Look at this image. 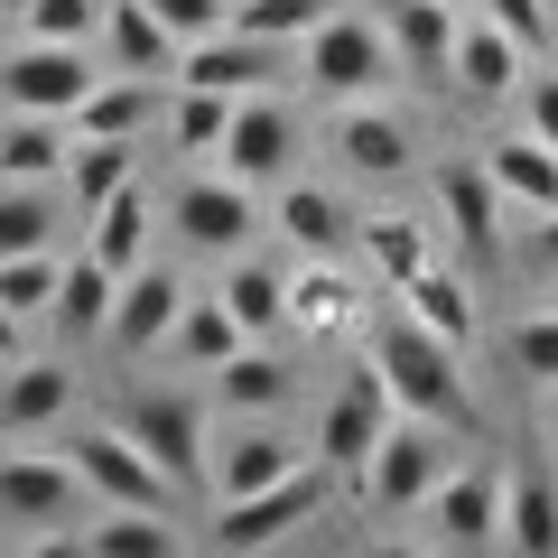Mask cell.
Segmentation results:
<instances>
[{
    "mask_svg": "<svg viewBox=\"0 0 558 558\" xmlns=\"http://www.w3.org/2000/svg\"><path fill=\"white\" fill-rule=\"evenodd\" d=\"M373 363L391 373L400 410L438 418V428H475V391H465V344L428 336V326H418L410 307H391V317H373Z\"/></svg>",
    "mask_w": 558,
    "mask_h": 558,
    "instance_id": "1",
    "label": "cell"
},
{
    "mask_svg": "<svg viewBox=\"0 0 558 558\" xmlns=\"http://www.w3.org/2000/svg\"><path fill=\"white\" fill-rule=\"evenodd\" d=\"M447 428L438 418H418V410H400L391 428H381V447H373V465H363V512H418V502L447 484Z\"/></svg>",
    "mask_w": 558,
    "mask_h": 558,
    "instance_id": "2",
    "label": "cell"
},
{
    "mask_svg": "<svg viewBox=\"0 0 558 558\" xmlns=\"http://www.w3.org/2000/svg\"><path fill=\"white\" fill-rule=\"evenodd\" d=\"M299 75L317 84V94H336V102H363V94H381V84L400 75V47H391V28H381V20L336 10L326 28H307V38H299Z\"/></svg>",
    "mask_w": 558,
    "mask_h": 558,
    "instance_id": "3",
    "label": "cell"
},
{
    "mask_svg": "<svg viewBox=\"0 0 558 558\" xmlns=\"http://www.w3.org/2000/svg\"><path fill=\"white\" fill-rule=\"evenodd\" d=\"M400 418V391H391V373H381L373 354L344 373V391L326 400V418H317V457L336 465V484L344 494H363V465H373V447H381V428Z\"/></svg>",
    "mask_w": 558,
    "mask_h": 558,
    "instance_id": "4",
    "label": "cell"
},
{
    "mask_svg": "<svg viewBox=\"0 0 558 558\" xmlns=\"http://www.w3.org/2000/svg\"><path fill=\"white\" fill-rule=\"evenodd\" d=\"M326 484H336V465L307 457L299 475H279V484H260V494L223 502L215 512V549H279V539H299L307 521L326 512Z\"/></svg>",
    "mask_w": 558,
    "mask_h": 558,
    "instance_id": "5",
    "label": "cell"
},
{
    "mask_svg": "<svg viewBox=\"0 0 558 558\" xmlns=\"http://www.w3.org/2000/svg\"><path fill=\"white\" fill-rule=\"evenodd\" d=\"M121 428L178 475V494H215V428H205L196 391H140L131 410H121Z\"/></svg>",
    "mask_w": 558,
    "mask_h": 558,
    "instance_id": "6",
    "label": "cell"
},
{
    "mask_svg": "<svg viewBox=\"0 0 558 558\" xmlns=\"http://www.w3.org/2000/svg\"><path fill=\"white\" fill-rule=\"evenodd\" d=\"M75 475L94 484L102 502H149V512H178V502H186L178 475H168L131 428H84V438H75Z\"/></svg>",
    "mask_w": 558,
    "mask_h": 558,
    "instance_id": "7",
    "label": "cell"
},
{
    "mask_svg": "<svg viewBox=\"0 0 558 558\" xmlns=\"http://www.w3.org/2000/svg\"><path fill=\"white\" fill-rule=\"evenodd\" d=\"M215 168H223V178H242V186H289V168H299V121H289V102L242 94L233 102V131H223V149H215Z\"/></svg>",
    "mask_w": 558,
    "mask_h": 558,
    "instance_id": "8",
    "label": "cell"
},
{
    "mask_svg": "<svg viewBox=\"0 0 558 558\" xmlns=\"http://www.w3.org/2000/svg\"><path fill=\"white\" fill-rule=\"evenodd\" d=\"M94 65H84V47H65V38H28L20 57H0V102L10 112H65L75 121V102L94 94Z\"/></svg>",
    "mask_w": 558,
    "mask_h": 558,
    "instance_id": "9",
    "label": "cell"
},
{
    "mask_svg": "<svg viewBox=\"0 0 558 558\" xmlns=\"http://www.w3.org/2000/svg\"><path fill=\"white\" fill-rule=\"evenodd\" d=\"M428 549H502V475L494 465H447L428 502Z\"/></svg>",
    "mask_w": 558,
    "mask_h": 558,
    "instance_id": "10",
    "label": "cell"
},
{
    "mask_svg": "<svg viewBox=\"0 0 558 558\" xmlns=\"http://www.w3.org/2000/svg\"><path fill=\"white\" fill-rule=\"evenodd\" d=\"M317 457V447H307ZM299 438L279 428V410L270 418H233L215 438V502H242V494H260V484H279V475H299Z\"/></svg>",
    "mask_w": 558,
    "mask_h": 558,
    "instance_id": "11",
    "label": "cell"
},
{
    "mask_svg": "<svg viewBox=\"0 0 558 558\" xmlns=\"http://www.w3.org/2000/svg\"><path fill=\"white\" fill-rule=\"evenodd\" d=\"M299 57L289 38H252V28H215V38H196L178 57V84H215V94H260V84L279 75V65Z\"/></svg>",
    "mask_w": 558,
    "mask_h": 558,
    "instance_id": "12",
    "label": "cell"
},
{
    "mask_svg": "<svg viewBox=\"0 0 558 558\" xmlns=\"http://www.w3.org/2000/svg\"><path fill=\"white\" fill-rule=\"evenodd\" d=\"M186 289L178 270H159V260H140V270H121V299H112V344L121 354H149V344H168L178 336V317H186Z\"/></svg>",
    "mask_w": 558,
    "mask_h": 558,
    "instance_id": "13",
    "label": "cell"
},
{
    "mask_svg": "<svg viewBox=\"0 0 558 558\" xmlns=\"http://www.w3.org/2000/svg\"><path fill=\"white\" fill-rule=\"evenodd\" d=\"M168 223H178L196 252H242L252 223H260V205H252L242 178H186L178 196H168Z\"/></svg>",
    "mask_w": 558,
    "mask_h": 558,
    "instance_id": "14",
    "label": "cell"
},
{
    "mask_svg": "<svg viewBox=\"0 0 558 558\" xmlns=\"http://www.w3.org/2000/svg\"><path fill=\"white\" fill-rule=\"evenodd\" d=\"M438 215H447V242L465 260H494L502 252V186L484 159H447L438 168Z\"/></svg>",
    "mask_w": 558,
    "mask_h": 558,
    "instance_id": "15",
    "label": "cell"
},
{
    "mask_svg": "<svg viewBox=\"0 0 558 558\" xmlns=\"http://www.w3.org/2000/svg\"><path fill=\"white\" fill-rule=\"evenodd\" d=\"M381 28H391V47H400V75H418V84H447L457 75V0H381Z\"/></svg>",
    "mask_w": 558,
    "mask_h": 558,
    "instance_id": "16",
    "label": "cell"
},
{
    "mask_svg": "<svg viewBox=\"0 0 558 558\" xmlns=\"http://www.w3.org/2000/svg\"><path fill=\"white\" fill-rule=\"evenodd\" d=\"M84 494L75 457H0V521H75Z\"/></svg>",
    "mask_w": 558,
    "mask_h": 558,
    "instance_id": "17",
    "label": "cell"
},
{
    "mask_svg": "<svg viewBox=\"0 0 558 558\" xmlns=\"http://www.w3.org/2000/svg\"><path fill=\"white\" fill-rule=\"evenodd\" d=\"M521 65H531V47L512 38V28H494V20H465L457 28V94L465 102H512L521 84Z\"/></svg>",
    "mask_w": 558,
    "mask_h": 558,
    "instance_id": "18",
    "label": "cell"
},
{
    "mask_svg": "<svg viewBox=\"0 0 558 558\" xmlns=\"http://www.w3.org/2000/svg\"><path fill=\"white\" fill-rule=\"evenodd\" d=\"M75 410V373L65 363H0V438H38Z\"/></svg>",
    "mask_w": 558,
    "mask_h": 558,
    "instance_id": "19",
    "label": "cell"
},
{
    "mask_svg": "<svg viewBox=\"0 0 558 558\" xmlns=\"http://www.w3.org/2000/svg\"><path fill=\"white\" fill-rule=\"evenodd\" d=\"M65 168H75V121L65 112H10L0 121V178L65 186Z\"/></svg>",
    "mask_w": 558,
    "mask_h": 558,
    "instance_id": "20",
    "label": "cell"
},
{
    "mask_svg": "<svg viewBox=\"0 0 558 558\" xmlns=\"http://www.w3.org/2000/svg\"><path fill=\"white\" fill-rule=\"evenodd\" d=\"M289 391H299V373H289V354H270V336H252L233 363H215L223 418H270V410H289Z\"/></svg>",
    "mask_w": 558,
    "mask_h": 558,
    "instance_id": "21",
    "label": "cell"
},
{
    "mask_svg": "<svg viewBox=\"0 0 558 558\" xmlns=\"http://www.w3.org/2000/svg\"><path fill=\"white\" fill-rule=\"evenodd\" d=\"M336 159L354 168V178H410V121H391V112H373V94L363 102H344V121H336Z\"/></svg>",
    "mask_w": 558,
    "mask_h": 558,
    "instance_id": "22",
    "label": "cell"
},
{
    "mask_svg": "<svg viewBox=\"0 0 558 558\" xmlns=\"http://www.w3.org/2000/svg\"><path fill=\"white\" fill-rule=\"evenodd\" d=\"M102 38H112L121 75H178V57H186V38L149 10V0H112V10H102Z\"/></svg>",
    "mask_w": 558,
    "mask_h": 558,
    "instance_id": "23",
    "label": "cell"
},
{
    "mask_svg": "<svg viewBox=\"0 0 558 558\" xmlns=\"http://www.w3.org/2000/svg\"><path fill=\"white\" fill-rule=\"evenodd\" d=\"M484 168H494L502 205H521V215H549V205H558V149H549L539 131L494 140V149H484Z\"/></svg>",
    "mask_w": 558,
    "mask_h": 558,
    "instance_id": "24",
    "label": "cell"
},
{
    "mask_svg": "<svg viewBox=\"0 0 558 558\" xmlns=\"http://www.w3.org/2000/svg\"><path fill=\"white\" fill-rule=\"evenodd\" d=\"M84 558H178V512H149V502H102L94 531H75Z\"/></svg>",
    "mask_w": 558,
    "mask_h": 558,
    "instance_id": "25",
    "label": "cell"
},
{
    "mask_svg": "<svg viewBox=\"0 0 558 558\" xmlns=\"http://www.w3.org/2000/svg\"><path fill=\"white\" fill-rule=\"evenodd\" d=\"M112 299H121V270H112V260H94V252H75V260H65V279H57V307H47V317L84 344V336H112Z\"/></svg>",
    "mask_w": 558,
    "mask_h": 558,
    "instance_id": "26",
    "label": "cell"
},
{
    "mask_svg": "<svg viewBox=\"0 0 558 558\" xmlns=\"http://www.w3.org/2000/svg\"><path fill=\"white\" fill-rule=\"evenodd\" d=\"M149 112H159L149 75H102L94 94L75 102V140H140V131H149Z\"/></svg>",
    "mask_w": 558,
    "mask_h": 558,
    "instance_id": "27",
    "label": "cell"
},
{
    "mask_svg": "<svg viewBox=\"0 0 558 558\" xmlns=\"http://www.w3.org/2000/svg\"><path fill=\"white\" fill-rule=\"evenodd\" d=\"M84 223H94V233H84L94 260H112V270H140V260H149V186H140V178L121 186L112 205H94Z\"/></svg>",
    "mask_w": 558,
    "mask_h": 558,
    "instance_id": "28",
    "label": "cell"
},
{
    "mask_svg": "<svg viewBox=\"0 0 558 558\" xmlns=\"http://www.w3.org/2000/svg\"><path fill=\"white\" fill-rule=\"evenodd\" d=\"M400 307H410L418 326H428V336H447V344H475V289H465L457 270H438V260H428V270L410 279V289H391Z\"/></svg>",
    "mask_w": 558,
    "mask_h": 558,
    "instance_id": "29",
    "label": "cell"
},
{
    "mask_svg": "<svg viewBox=\"0 0 558 558\" xmlns=\"http://www.w3.org/2000/svg\"><path fill=\"white\" fill-rule=\"evenodd\" d=\"M502 549L558 558V484L549 475H512L502 484Z\"/></svg>",
    "mask_w": 558,
    "mask_h": 558,
    "instance_id": "30",
    "label": "cell"
},
{
    "mask_svg": "<svg viewBox=\"0 0 558 558\" xmlns=\"http://www.w3.org/2000/svg\"><path fill=\"white\" fill-rule=\"evenodd\" d=\"M131 178H140V140H75V168H65V196H75V223L94 215V205H112Z\"/></svg>",
    "mask_w": 558,
    "mask_h": 558,
    "instance_id": "31",
    "label": "cell"
},
{
    "mask_svg": "<svg viewBox=\"0 0 558 558\" xmlns=\"http://www.w3.org/2000/svg\"><path fill=\"white\" fill-rule=\"evenodd\" d=\"M242 344H252V336H242V317L223 307V289H215V299H186V317H178V336H168V354L196 363V373H215V363H233Z\"/></svg>",
    "mask_w": 558,
    "mask_h": 558,
    "instance_id": "32",
    "label": "cell"
},
{
    "mask_svg": "<svg viewBox=\"0 0 558 558\" xmlns=\"http://www.w3.org/2000/svg\"><path fill=\"white\" fill-rule=\"evenodd\" d=\"M233 102H242V94H215V84H178V94H168V140H178L186 159H215L223 131H233Z\"/></svg>",
    "mask_w": 558,
    "mask_h": 558,
    "instance_id": "33",
    "label": "cell"
},
{
    "mask_svg": "<svg viewBox=\"0 0 558 558\" xmlns=\"http://www.w3.org/2000/svg\"><path fill=\"white\" fill-rule=\"evenodd\" d=\"M279 233L299 242V260H326V252H344V205L326 196V186H279Z\"/></svg>",
    "mask_w": 558,
    "mask_h": 558,
    "instance_id": "34",
    "label": "cell"
},
{
    "mask_svg": "<svg viewBox=\"0 0 558 558\" xmlns=\"http://www.w3.org/2000/svg\"><path fill=\"white\" fill-rule=\"evenodd\" d=\"M363 252H373V279H381V289H410V279L438 260L418 215H373V223H363Z\"/></svg>",
    "mask_w": 558,
    "mask_h": 558,
    "instance_id": "35",
    "label": "cell"
},
{
    "mask_svg": "<svg viewBox=\"0 0 558 558\" xmlns=\"http://www.w3.org/2000/svg\"><path fill=\"white\" fill-rule=\"evenodd\" d=\"M354 299H363V289L336 270V252H326V260H307V270L289 279V317H299V326H317V336L354 326Z\"/></svg>",
    "mask_w": 558,
    "mask_h": 558,
    "instance_id": "36",
    "label": "cell"
},
{
    "mask_svg": "<svg viewBox=\"0 0 558 558\" xmlns=\"http://www.w3.org/2000/svg\"><path fill=\"white\" fill-rule=\"evenodd\" d=\"M20 252H57V205H47V186L0 178V260Z\"/></svg>",
    "mask_w": 558,
    "mask_h": 558,
    "instance_id": "37",
    "label": "cell"
},
{
    "mask_svg": "<svg viewBox=\"0 0 558 558\" xmlns=\"http://www.w3.org/2000/svg\"><path fill=\"white\" fill-rule=\"evenodd\" d=\"M223 307L242 317V336H279V326H289V279L260 270V260H242V270H223Z\"/></svg>",
    "mask_w": 558,
    "mask_h": 558,
    "instance_id": "38",
    "label": "cell"
},
{
    "mask_svg": "<svg viewBox=\"0 0 558 558\" xmlns=\"http://www.w3.org/2000/svg\"><path fill=\"white\" fill-rule=\"evenodd\" d=\"M344 0H233V28H252V38H289L299 47L307 28H326Z\"/></svg>",
    "mask_w": 558,
    "mask_h": 558,
    "instance_id": "39",
    "label": "cell"
},
{
    "mask_svg": "<svg viewBox=\"0 0 558 558\" xmlns=\"http://www.w3.org/2000/svg\"><path fill=\"white\" fill-rule=\"evenodd\" d=\"M57 279H65V260H57V252H20V260H0V307L47 317V307H57Z\"/></svg>",
    "mask_w": 558,
    "mask_h": 558,
    "instance_id": "40",
    "label": "cell"
},
{
    "mask_svg": "<svg viewBox=\"0 0 558 558\" xmlns=\"http://www.w3.org/2000/svg\"><path fill=\"white\" fill-rule=\"evenodd\" d=\"M102 10L112 0H20V20H28V38H65V47H84L102 28Z\"/></svg>",
    "mask_w": 558,
    "mask_h": 558,
    "instance_id": "41",
    "label": "cell"
},
{
    "mask_svg": "<svg viewBox=\"0 0 558 558\" xmlns=\"http://www.w3.org/2000/svg\"><path fill=\"white\" fill-rule=\"evenodd\" d=\"M512 373L521 381H558V307H539V317L512 326Z\"/></svg>",
    "mask_w": 558,
    "mask_h": 558,
    "instance_id": "42",
    "label": "cell"
},
{
    "mask_svg": "<svg viewBox=\"0 0 558 558\" xmlns=\"http://www.w3.org/2000/svg\"><path fill=\"white\" fill-rule=\"evenodd\" d=\"M484 20L512 28L531 57H549V38H558V10H549V0H484Z\"/></svg>",
    "mask_w": 558,
    "mask_h": 558,
    "instance_id": "43",
    "label": "cell"
},
{
    "mask_svg": "<svg viewBox=\"0 0 558 558\" xmlns=\"http://www.w3.org/2000/svg\"><path fill=\"white\" fill-rule=\"evenodd\" d=\"M149 10H159V20L178 28L186 47H196V38H215V28H233V0H149Z\"/></svg>",
    "mask_w": 558,
    "mask_h": 558,
    "instance_id": "44",
    "label": "cell"
},
{
    "mask_svg": "<svg viewBox=\"0 0 558 558\" xmlns=\"http://www.w3.org/2000/svg\"><path fill=\"white\" fill-rule=\"evenodd\" d=\"M521 131H539L558 149V65H539V75L521 84Z\"/></svg>",
    "mask_w": 558,
    "mask_h": 558,
    "instance_id": "45",
    "label": "cell"
},
{
    "mask_svg": "<svg viewBox=\"0 0 558 558\" xmlns=\"http://www.w3.org/2000/svg\"><path fill=\"white\" fill-rule=\"evenodd\" d=\"M28 354V317H20V307H0V363H20Z\"/></svg>",
    "mask_w": 558,
    "mask_h": 558,
    "instance_id": "46",
    "label": "cell"
},
{
    "mask_svg": "<svg viewBox=\"0 0 558 558\" xmlns=\"http://www.w3.org/2000/svg\"><path fill=\"white\" fill-rule=\"evenodd\" d=\"M531 252H539V260H549V270H558V205H549V215H539V233H531Z\"/></svg>",
    "mask_w": 558,
    "mask_h": 558,
    "instance_id": "47",
    "label": "cell"
},
{
    "mask_svg": "<svg viewBox=\"0 0 558 558\" xmlns=\"http://www.w3.org/2000/svg\"><path fill=\"white\" fill-rule=\"evenodd\" d=\"M549 10H558V0H549Z\"/></svg>",
    "mask_w": 558,
    "mask_h": 558,
    "instance_id": "48",
    "label": "cell"
}]
</instances>
